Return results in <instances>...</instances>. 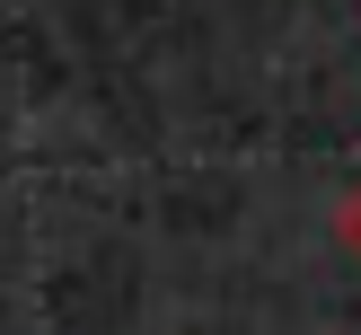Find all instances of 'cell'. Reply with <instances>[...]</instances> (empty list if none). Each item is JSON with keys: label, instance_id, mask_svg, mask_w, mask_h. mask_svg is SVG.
Here are the masks:
<instances>
[{"label": "cell", "instance_id": "1", "mask_svg": "<svg viewBox=\"0 0 361 335\" xmlns=\"http://www.w3.org/2000/svg\"><path fill=\"white\" fill-rule=\"evenodd\" d=\"M335 247H344V256L361 264V176L344 185V203H335Z\"/></svg>", "mask_w": 361, "mask_h": 335}]
</instances>
